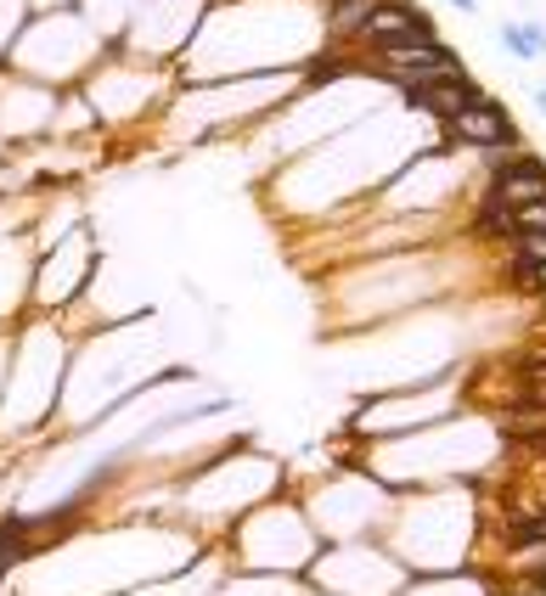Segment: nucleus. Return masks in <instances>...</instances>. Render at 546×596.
Wrapping results in <instances>:
<instances>
[{"mask_svg": "<svg viewBox=\"0 0 546 596\" xmlns=\"http://www.w3.org/2000/svg\"><path fill=\"white\" fill-rule=\"evenodd\" d=\"M383 546H389L411 574H451L473 569L479 546V501L468 484H434V489H395L389 523H383Z\"/></svg>", "mask_w": 546, "mask_h": 596, "instance_id": "f257e3e1", "label": "nucleus"}, {"mask_svg": "<svg viewBox=\"0 0 546 596\" xmlns=\"http://www.w3.org/2000/svg\"><path fill=\"white\" fill-rule=\"evenodd\" d=\"M69 360L74 344L62 333V315L28 310L12 326L7 344V377H0V434L28 439L46 434L62 411V388H69Z\"/></svg>", "mask_w": 546, "mask_h": 596, "instance_id": "f03ea898", "label": "nucleus"}, {"mask_svg": "<svg viewBox=\"0 0 546 596\" xmlns=\"http://www.w3.org/2000/svg\"><path fill=\"white\" fill-rule=\"evenodd\" d=\"M321 551V535L305 512L299 495H271V501L248 507L226 535H220V557L226 569H248V574H287V580H305V569Z\"/></svg>", "mask_w": 546, "mask_h": 596, "instance_id": "7ed1b4c3", "label": "nucleus"}, {"mask_svg": "<svg viewBox=\"0 0 546 596\" xmlns=\"http://www.w3.org/2000/svg\"><path fill=\"white\" fill-rule=\"evenodd\" d=\"M102 51H108L102 28H96L79 7H57V12H35L23 23L7 69H17L23 79H40V85L57 90V85L85 79L96 62H102Z\"/></svg>", "mask_w": 546, "mask_h": 596, "instance_id": "20e7f679", "label": "nucleus"}, {"mask_svg": "<svg viewBox=\"0 0 546 596\" xmlns=\"http://www.w3.org/2000/svg\"><path fill=\"white\" fill-rule=\"evenodd\" d=\"M85 102L96 113V124H141V119H158L170 108V79H164V62L152 57H136L124 46H108L102 62L85 74Z\"/></svg>", "mask_w": 546, "mask_h": 596, "instance_id": "39448f33", "label": "nucleus"}, {"mask_svg": "<svg viewBox=\"0 0 546 596\" xmlns=\"http://www.w3.org/2000/svg\"><path fill=\"white\" fill-rule=\"evenodd\" d=\"M406 580H411V569L377 535H367V541H327L315 551V562L305 569V585L321 591V596H400Z\"/></svg>", "mask_w": 546, "mask_h": 596, "instance_id": "423d86ee", "label": "nucleus"}, {"mask_svg": "<svg viewBox=\"0 0 546 596\" xmlns=\"http://www.w3.org/2000/svg\"><path fill=\"white\" fill-rule=\"evenodd\" d=\"M434 129H439V141H445V147L479 152L485 163H496V158H507V152H519V147H524L519 124H512V113L496 102V96H485V102H473V108H462V113H451V119H439Z\"/></svg>", "mask_w": 546, "mask_h": 596, "instance_id": "0eeeda50", "label": "nucleus"}, {"mask_svg": "<svg viewBox=\"0 0 546 596\" xmlns=\"http://www.w3.org/2000/svg\"><path fill=\"white\" fill-rule=\"evenodd\" d=\"M35 225H7L0 231V333L28 315V287H35Z\"/></svg>", "mask_w": 546, "mask_h": 596, "instance_id": "6e6552de", "label": "nucleus"}, {"mask_svg": "<svg viewBox=\"0 0 546 596\" xmlns=\"http://www.w3.org/2000/svg\"><path fill=\"white\" fill-rule=\"evenodd\" d=\"M485 197H496L501 209L535 203V197H546V163H541L530 147L496 158V163H491V186H485Z\"/></svg>", "mask_w": 546, "mask_h": 596, "instance_id": "1a4fd4ad", "label": "nucleus"}, {"mask_svg": "<svg viewBox=\"0 0 546 596\" xmlns=\"http://www.w3.org/2000/svg\"><path fill=\"white\" fill-rule=\"evenodd\" d=\"M203 596H305V580L287 574H248V569H226Z\"/></svg>", "mask_w": 546, "mask_h": 596, "instance_id": "9d476101", "label": "nucleus"}, {"mask_svg": "<svg viewBox=\"0 0 546 596\" xmlns=\"http://www.w3.org/2000/svg\"><path fill=\"white\" fill-rule=\"evenodd\" d=\"M400 596H496V585L473 569H451V574H411Z\"/></svg>", "mask_w": 546, "mask_h": 596, "instance_id": "9b49d317", "label": "nucleus"}, {"mask_svg": "<svg viewBox=\"0 0 546 596\" xmlns=\"http://www.w3.org/2000/svg\"><path fill=\"white\" fill-rule=\"evenodd\" d=\"M496 40L512 62H541L546 57V23L541 17H507V23H496Z\"/></svg>", "mask_w": 546, "mask_h": 596, "instance_id": "f8f14e48", "label": "nucleus"}, {"mask_svg": "<svg viewBox=\"0 0 546 596\" xmlns=\"http://www.w3.org/2000/svg\"><path fill=\"white\" fill-rule=\"evenodd\" d=\"M28 17H35V7H28V0H0V69L12 62V46H17V35H23Z\"/></svg>", "mask_w": 546, "mask_h": 596, "instance_id": "ddd939ff", "label": "nucleus"}, {"mask_svg": "<svg viewBox=\"0 0 546 596\" xmlns=\"http://www.w3.org/2000/svg\"><path fill=\"white\" fill-rule=\"evenodd\" d=\"M512 264H546V231H519L512 237Z\"/></svg>", "mask_w": 546, "mask_h": 596, "instance_id": "4468645a", "label": "nucleus"}, {"mask_svg": "<svg viewBox=\"0 0 546 596\" xmlns=\"http://www.w3.org/2000/svg\"><path fill=\"white\" fill-rule=\"evenodd\" d=\"M519 231H546V197H535V203H519L512 209V237Z\"/></svg>", "mask_w": 546, "mask_h": 596, "instance_id": "2eb2a0df", "label": "nucleus"}, {"mask_svg": "<svg viewBox=\"0 0 546 596\" xmlns=\"http://www.w3.org/2000/svg\"><path fill=\"white\" fill-rule=\"evenodd\" d=\"M512 282L541 298V293H546V264H512Z\"/></svg>", "mask_w": 546, "mask_h": 596, "instance_id": "dca6fc26", "label": "nucleus"}, {"mask_svg": "<svg viewBox=\"0 0 546 596\" xmlns=\"http://www.w3.org/2000/svg\"><path fill=\"white\" fill-rule=\"evenodd\" d=\"M445 7H451V12H462V17H473V12H479V0H445Z\"/></svg>", "mask_w": 546, "mask_h": 596, "instance_id": "f3484780", "label": "nucleus"}, {"mask_svg": "<svg viewBox=\"0 0 546 596\" xmlns=\"http://www.w3.org/2000/svg\"><path fill=\"white\" fill-rule=\"evenodd\" d=\"M530 96H535V113H541V119H546V85H535V90H530Z\"/></svg>", "mask_w": 546, "mask_h": 596, "instance_id": "a211bd4d", "label": "nucleus"}, {"mask_svg": "<svg viewBox=\"0 0 546 596\" xmlns=\"http://www.w3.org/2000/svg\"><path fill=\"white\" fill-rule=\"evenodd\" d=\"M305 596H321V591H310V585H305Z\"/></svg>", "mask_w": 546, "mask_h": 596, "instance_id": "6ab92c4d", "label": "nucleus"}, {"mask_svg": "<svg viewBox=\"0 0 546 596\" xmlns=\"http://www.w3.org/2000/svg\"><path fill=\"white\" fill-rule=\"evenodd\" d=\"M541 310H546V293H541Z\"/></svg>", "mask_w": 546, "mask_h": 596, "instance_id": "aec40b11", "label": "nucleus"}]
</instances>
